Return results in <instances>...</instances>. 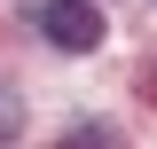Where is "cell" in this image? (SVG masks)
<instances>
[{
    "mask_svg": "<svg viewBox=\"0 0 157 149\" xmlns=\"http://www.w3.org/2000/svg\"><path fill=\"white\" fill-rule=\"evenodd\" d=\"M32 32L47 39V47H63V55H94V47H102L94 0H39V8H32Z\"/></svg>",
    "mask_w": 157,
    "mask_h": 149,
    "instance_id": "obj_1",
    "label": "cell"
},
{
    "mask_svg": "<svg viewBox=\"0 0 157 149\" xmlns=\"http://www.w3.org/2000/svg\"><path fill=\"white\" fill-rule=\"evenodd\" d=\"M63 149H126V133H118V126H94V118H86V126H71V133H63Z\"/></svg>",
    "mask_w": 157,
    "mask_h": 149,
    "instance_id": "obj_2",
    "label": "cell"
}]
</instances>
